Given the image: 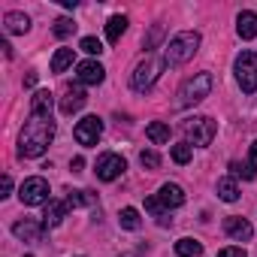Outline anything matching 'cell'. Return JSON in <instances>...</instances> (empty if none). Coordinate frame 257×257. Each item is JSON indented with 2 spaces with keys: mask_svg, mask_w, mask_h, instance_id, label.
I'll use <instances>...</instances> for the list:
<instances>
[{
  "mask_svg": "<svg viewBox=\"0 0 257 257\" xmlns=\"http://www.w3.org/2000/svg\"><path fill=\"white\" fill-rule=\"evenodd\" d=\"M52 140H55V121H52V115L31 112L25 131L19 137V158H40V155H46V149H49Z\"/></svg>",
  "mask_w": 257,
  "mask_h": 257,
  "instance_id": "6da1fadb",
  "label": "cell"
},
{
  "mask_svg": "<svg viewBox=\"0 0 257 257\" xmlns=\"http://www.w3.org/2000/svg\"><path fill=\"white\" fill-rule=\"evenodd\" d=\"M197 49H200V34L197 31H182L164 49V61H167V67H179V64L191 61L197 55Z\"/></svg>",
  "mask_w": 257,
  "mask_h": 257,
  "instance_id": "7a4b0ae2",
  "label": "cell"
},
{
  "mask_svg": "<svg viewBox=\"0 0 257 257\" xmlns=\"http://www.w3.org/2000/svg\"><path fill=\"white\" fill-rule=\"evenodd\" d=\"M164 67H167L164 58H158V55H146V61H140L137 70H134V76H131L134 91H149V88L158 82V76L164 73Z\"/></svg>",
  "mask_w": 257,
  "mask_h": 257,
  "instance_id": "3957f363",
  "label": "cell"
},
{
  "mask_svg": "<svg viewBox=\"0 0 257 257\" xmlns=\"http://www.w3.org/2000/svg\"><path fill=\"white\" fill-rule=\"evenodd\" d=\"M209 91H212V73H197L179 88V106H194V103L206 100Z\"/></svg>",
  "mask_w": 257,
  "mask_h": 257,
  "instance_id": "277c9868",
  "label": "cell"
},
{
  "mask_svg": "<svg viewBox=\"0 0 257 257\" xmlns=\"http://www.w3.org/2000/svg\"><path fill=\"white\" fill-rule=\"evenodd\" d=\"M182 131H185L188 143H194V146H209V143L215 140L218 124H215L212 118H206V115H197V118H188V121L182 124Z\"/></svg>",
  "mask_w": 257,
  "mask_h": 257,
  "instance_id": "5b68a950",
  "label": "cell"
},
{
  "mask_svg": "<svg viewBox=\"0 0 257 257\" xmlns=\"http://www.w3.org/2000/svg\"><path fill=\"white\" fill-rule=\"evenodd\" d=\"M236 82L245 94L257 91V55L254 52H242L236 58Z\"/></svg>",
  "mask_w": 257,
  "mask_h": 257,
  "instance_id": "8992f818",
  "label": "cell"
},
{
  "mask_svg": "<svg viewBox=\"0 0 257 257\" xmlns=\"http://www.w3.org/2000/svg\"><path fill=\"white\" fill-rule=\"evenodd\" d=\"M19 197L25 206H43V203H49V182L43 176L25 179V185L19 188Z\"/></svg>",
  "mask_w": 257,
  "mask_h": 257,
  "instance_id": "52a82bcc",
  "label": "cell"
},
{
  "mask_svg": "<svg viewBox=\"0 0 257 257\" xmlns=\"http://www.w3.org/2000/svg\"><path fill=\"white\" fill-rule=\"evenodd\" d=\"M73 137H76V143H79V146H97V140L103 137V121H100L97 115L82 118V121L76 124Z\"/></svg>",
  "mask_w": 257,
  "mask_h": 257,
  "instance_id": "ba28073f",
  "label": "cell"
},
{
  "mask_svg": "<svg viewBox=\"0 0 257 257\" xmlns=\"http://www.w3.org/2000/svg\"><path fill=\"white\" fill-rule=\"evenodd\" d=\"M127 170V164H124V158L121 155H100L97 158V179H103V182H115L121 173Z\"/></svg>",
  "mask_w": 257,
  "mask_h": 257,
  "instance_id": "9c48e42d",
  "label": "cell"
},
{
  "mask_svg": "<svg viewBox=\"0 0 257 257\" xmlns=\"http://www.w3.org/2000/svg\"><path fill=\"white\" fill-rule=\"evenodd\" d=\"M43 230H46V224L43 221H34V218H25V221H16L13 224V233L22 242H40L43 239Z\"/></svg>",
  "mask_w": 257,
  "mask_h": 257,
  "instance_id": "30bf717a",
  "label": "cell"
},
{
  "mask_svg": "<svg viewBox=\"0 0 257 257\" xmlns=\"http://www.w3.org/2000/svg\"><path fill=\"white\" fill-rule=\"evenodd\" d=\"M76 79H79L82 85H100V82L106 79V70H103L100 61H82V64L76 67Z\"/></svg>",
  "mask_w": 257,
  "mask_h": 257,
  "instance_id": "8fae6325",
  "label": "cell"
},
{
  "mask_svg": "<svg viewBox=\"0 0 257 257\" xmlns=\"http://www.w3.org/2000/svg\"><path fill=\"white\" fill-rule=\"evenodd\" d=\"M224 230H227V236H230V239H236V242H245V239H251V236H254V227H251L245 218H236V215L224 221Z\"/></svg>",
  "mask_w": 257,
  "mask_h": 257,
  "instance_id": "7c38bea8",
  "label": "cell"
},
{
  "mask_svg": "<svg viewBox=\"0 0 257 257\" xmlns=\"http://www.w3.org/2000/svg\"><path fill=\"white\" fill-rule=\"evenodd\" d=\"M158 200L164 203V209H176V206H182V203H185V191H182L179 185H173V182H167V185L161 188V194H158Z\"/></svg>",
  "mask_w": 257,
  "mask_h": 257,
  "instance_id": "4fadbf2b",
  "label": "cell"
},
{
  "mask_svg": "<svg viewBox=\"0 0 257 257\" xmlns=\"http://www.w3.org/2000/svg\"><path fill=\"white\" fill-rule=\"evenodd\" d=\"M236 34L242 40H254L257 37V13H239L236 19Z\"/></svg>",
  "mask_w": 257,
  "mask_h": 257,
  "instance_id": "5bb4252c",
  "label": "cell"
},
{
  "mask_svg": "<svg viewBox=\"0 0 257 257\" xmlns=\"http://www.w3.org/2000/svg\"><path fill=\"white\" fill-rule=\"evenodd\" d=\"M85 100H88V97H85L82 88H70L67 97L61 100V112H64V115H73V112H79V109L85 106Z\"/></svg>",
  "mask_w": 257,
  "mask_h": 257,
  "instance_id": "9a60e30c",
  "label": "cell"
},
{
  "mask_svg": "<svg viewBox=\"0 0 257 257\" xmlns=\"http://www.w3.org/2000/svg\"><path fill=\"white\" fill-rule=\"evenodd\" d=\"M67 203H58V200H49L46 203V215H43V224L46 227H58L61 221H64V215H67Z\"/></svg>",
  "mask_w": 257,
  "mask_h": 257,
  "instance_id": "2e32d148",
  "label": "cell"
},
{
  "mask_svg": "<svg viewBox=\"0 0 257 257\" xmlns=\"http://www.w3.org/2000/svg\"><path fill=\"white\" fill-rule=\"evenodd\" d=\"M4 28H7L10 34H28L31 19H28L25 13H7V16H4Z\"/></svg>",
  "mask_w": 257,
  "mask_h": 257,
  "instance_id": "e0dca14e",
  "label": "cell"
},
{
  "mask_svg": "<svg viewBox=\"0 0 257 257\" xmlns=\"http://www.w3.org/2000/svg\"><path fill=\"white\" fill-rule=\"evenodd\" d=\"M146 137H149L155 146L170 143V124H164V121H152V124L146 127Z\"/></svg>",
  "mask_w": 257,
  "mask_h": 257,
  "instance_id": "ac0fdd59",
  "label": "cell"
},
{
  "mask_svg": "<svg viewBox=\"0 0 257 257\" xmlns=\"http://www.w3.org/2000/svg\"><path fill=\"white\" fill-rule=\"evenodd\" d=\"M218 197H221L224 203H236V200H239V185H236V179H230V176L218 179Z\"/></svg>",
  "mask_w": 257,
  "mask_h": 257,
  "instance_id": "d6986e66",
  "label": "cell"
},
{
  "mask_svg": "<svg viewBox=\"0 0 257 257\" xmlns=\"http://www.w3.org/2000/svg\"><path fill=\"white\" fill-rule=\"evenodd\" d=\"M124 31H127V16H112V19L106 22V40H109V43H118Z\"/></svg>",
  "mask_w": 257,
  "mask_h": 257,
  "instance_id": "ffe728a7",
  "label": "cell"
},
{
  "mask_svg": "<svg viewBox=\"0 0 257 257\" xmlns=\"http://www.w3.org/2000/svg\"><path fill=\"white\" fill-rule=\"evenodd\" d=\"M176 254L179 257H200L203 254V242H197V239H179L176 242Z\"/></svg>",
  "mask_w": 257,
  "mask_h": 257,
  "instance_id": "44dd1931",
  "label": "cell"
},
{
  "mask_svg": "<svg viewBox=\"0 0 257 257\" xmlns=\"http://www.w3.org/2000/svg\"><path fill=\"white\" fill-rule=\"evenodd\" d=\"M31 112L52 115V94H49V91H37V94H34V100H31Z\"/></svg>",
  "mask_w": 257,
  "mask_h": 257,
  "instance_id": "7402d4cb",
  "label": "cell"
},
{
  "mask_svg": "<svg viewBox=\"0 0 257 257\" xmlns=\"http://www.w3.org/2000/svg\"><path fill=\"white\" fill-rule=\"evenodd\" d=\"M67 67H73V49H58L52 58V73H64Z\"/></svg>",
  "mask_w": 257,
  "mask_h": 257,
  "instance_id": "603a6c76",
  "label": "cell"
},
{
  "mask_svg": "<svg viewBox=\"0 0 257 257\" xmlns=\"http://www.w3.org/2000/svg\"><path fill=\"white\" fill-rule=\"evenodd\" d=\"M118 221H121V227L124 230H140V212L134 209V206H127V209H121V215H118Z\"/></svg>",
  "mask_w": 257,
  "mask_h": 257,
  "instance_id": "cb8c5ba5",
  "label": "cell"
},
{
  "mask_svg": "<svg viewBox=\"0 0 257 257\" xmlns=\"http://www.w3.org/2000/svg\"><path fill=\"white\" fill-rule=\"evenodd\" d=\"M97 203V197L91 194V191H70V197H67V206H73V209H79V206H94Z\"/></svg>",
  "mask_w": 257,
  "mask_h": 257,
  "instance_id": "d4e9b609",
  "label": "cell"
},
{
  "mask_svg": "<svg viewBox=\"0 0 257 257\" xmlns=\"http://www.w3.org/2000/svg\"><path fill=\"white\" fill-rule=\"evenodd\" d=\"M191 155H194V146H191V143H179V146H173V161H176V164H188Z\"/></svg>",
  "mask_w": 257,
  "mask_h": 257,
  "instance_id": "484cf974",
  "label": "cell"
},
{
  "mask_svg": "<svg viewBox=\"0 0 257 257\" xmlns=\"http://www.w3.org/2000/svg\"><path fill=\"white\" fill-rule=\"evenodd\" d=\"M52 31H55V37H61V40H64V37H70V34L76 31V25H73V19H58Z\"/></svg>",
  "mask_w": 257,
  "mask_h": 257,
  "instance_id": "4316f807",
  "label": "cell"
},
{
  "mask_svg": "<svg viewBox=\"0 0 257 257\" xmlns=\"http://www.w3.org/2000/svg\"><path fill=\"white\" fill-rule=\"evenodd\" d=\"M140 164L149 167V170H158V167H161V155L152 152V149H149V152H140Z\"/></svg>",
  "mask_w": 257,
  "mask_h": 257,
  "instance_id": "83f0119b",
  "label": "cell"
},
{
  "mask_svg": "<svg viewBox=\"0 0 257 257\" xmlns=\"http://www.w3.org/2000/svg\"><path fill=\"white\" fill-rule=\"evenodd\" d=\"M79 49H82V52H88V55H100V52H103L100 40H94V37H85V40L79 43Z\"/></svg>",
  "mask_w": 257,
  "mask_h": 257,
  "instance_id": "f1b7e54d",
  "label": "cell"
},
{
  "mask_svg": "<svg viewBox=\"0 0 257 257\" xmlns=\"http://www.w3.org/2000/svg\"><path fill=\"white\" fill-rule=\"evenodd\" d=\"M230 170H233V176H242V179H254L257 176V170L251 164H233Z\"/></svg>",
  "mask_w": 257,
  "mask_h": 257,
  "instance_id": "f546056e",
  "label": "cell"
},
{
  "mask_svg": "<svg viewBox=\"0 0 257 257\" xmlns=\"http://www.w3.org/2000/svg\"><path fill=\"white\" fill-rule=\"evenodd\" d=\"M218 257H248V254H245L242 248H224V251H221Z\"/></svg>",
  "mask_w": 257,
  "mask_h": 257,
  "instance_id": "4dcf8cb0",
  "label": "cell"
},
{
  "mask_svg": "<svg viewBox=\"0 0 257 257\" xmlns=\"http://www.w3.org/2000/svg\"><path fill=\"white\" fill-rule=\"evenodd\" d=\"M10 191H13V179L4 176V182H0V197H10Z\"/></svg>",
  "mask_w": 257,
  "mask_h": 257,
  "instance_id": "1f68e13d",
  "label": "cell"
},
{
  "mask_svg": "<svg viewBox=\"0 0 257 257\" xmlns=\"http://www.w3.org/2000/svg\"><path fill=\"white\" fill-rule=\"evenodd\" d=\"M248 164L257 170V140H254V143H251V149H248Z\"/></svg>",
  "mask_w": 257,
  "mask_h": 257,
  "instance_id": "d6a6232c",
  "label": "cell"
},
{
  "mask_svg": "<svg viewBox=\"0 0 257 257\" xmlns=\"http://www.w3.org/2000/svg\"><path fill=\"white\" fill-rule=\"evenodd\" d=\"M158 37H161V28H155V31L149 34V40H143V43H146V49H152V46L158 43Z\"/></svg>",
  "mask_w": 257,
  "mask_h": 257,
  "instance_id": "836d02e7",
  "label": "cell"
},
{
  "mask_svg": "<svg viewBox=\"0 0 257 257\" xmlns=\"http://www.w3.org/2000/svg\"><path fill=\"white\" fill-rule=\"evenodd\" d=\"M25 85H28V88L37 85V73H28V76H25Z\"/></svg>",
  "mask_w": 257,
  "mask_h": 257,
  "instance_id": "e575fe53",
  "label": "cell"
},
{
  "mask_svg": "<svg viewBox=\"0 0 257 257\" xmlns=\"http://www.w3.org/2000/svg\"><path fill=\"white\" fill-rule=\"evenodd\" d=\"M82 167H85V161H82V158H76V161H73V173H79Z\"/></svg>",
  "mask_w": 257,
  "mask_h": 257,
  "instance_id": "d590c367",
  "label": "cell"
}]
</instances>
